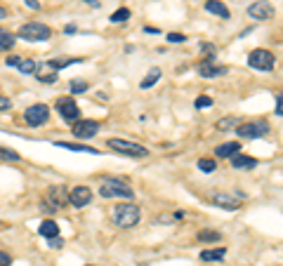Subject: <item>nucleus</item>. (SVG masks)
I'll return each mask as SVG.
<instances>
[{
	"instance_id": "f257e3e1",
	"label": "nucleus",
	"mask_w": 283,
	"mask_h": 266,
	"mask_svg": "<svg viewBox=\"0 0 283 266\" xmlns=\"http://www.w3.org/2000/svg\"><path fill=\"white\" fill-rule=\"evenodd\" d=\"M111 217H113V224L120 226V229H132L140 222V207L132 205V202H120L111 210Z\"/></svg>"
},
{
	"instance_id": "f03ea898",
	"label": "nucleus",
	"mask_w": 283,
	"mask_h": 266,
	"mask_svg": "<svg viewBox=\"0 0 283 266\" xmlns=\"http://www.w3.org/2000/svg\"><path fill=\"white\" fill-rule=\"evenodd\" d=\"M17 35H19L22 40H29V43H43V40H50V38H52V29H50L47 24L29 22L17 31Z\"/></svg>"
},
{
	"instance_id": "7ed1b4c3",
	"label": "nucleus",
	"mask_w": 283,
	"mask_h": 266,
	"mask_svg": "<svg viewBox=\"0 0 283 266\" xmlns=\"http://www.w3.org/2000/svg\"><path fill=\"white\" fill-rule=\"evenodd\" d=\"M99 193H102V198H125V200H130L135 196V191L120 179H104L99 186Z\"/></svg>"
},
{
	"instance_id": "20e7f679",
	"label": "nucleus",
	"mask_w": 283,
	"mask_h": 266,
	"mask_svg": "<svg viewBox=\"0 0 283 266\" xmlns=\"http://www.w3.org/2000/svg\"><path fill=\"white\" fill-rule=\"evenodd\" d=\"M106 144H109V149L118 151L123 156H130V158H146V156H149V149H146V146H140V144L128 141V139H109Z\"/></svg>"
},
{
	"instance_id": "39448f33",
	"label": "nucleus",
	"mask_w": 283,
	"mask_h": 266,
	"mask_svg": "<svg viewBox=\"0 0 283 266\" xmlns=\"http://www.w3.org/2000/svg\"><path fill=\"white\" fill-rule=\"evenodd\" d=\"M248 66L255 71H272L276 66V57L269 50H252L250 57H248Z\"/></svg>"
},
{
	"instance_id": "423d86ee",
	"label": "nucleus",
	"mask_w": 283,
	"mask_h": 266,
	"mask_svg": "<svg viewBox=\"0 0 283 266\" xmlns=\"http://www.w3.org/2000/svg\"><path fill=\"white\" fill-rule=\"evenodd\" d=\"M47 118H50V106L47 104H33L24 111V120L31 125V128H40L47 123Z\"/></svg>"
},
{
	"instance_id": "0eeeda50",
	"label": "nucleus",
	"mask_w": 283,
	"mask_h": 266,
	"mask_svg": "<svg viewBox=\"0 0 283 266\" xmlns=\"http://www.w3.org/2000/svg\"><path fill=\"white\" fill-rule=\"evenodd\" d=\"M66 202H69L66 186H52V189L47 191V200L43 202V207H47V212H57V210L64 207Z\"/></svg>"
},
{
	"instance_id": "6e6552de",
	"label": "nucleus",
	"mask_w": 283,
	"mask_h": 266,
	"mask_svg": "<svg viewBox=\"0 0 283 266\" xmlns=\"http://www.w3.org/2000/svg\"><path fill=\"white\" fill-rule=\"evenodd\" d=\"M236 134L246 139H257V137H264L269 134V123L267 120H252V123H243L236 128Z\"/></svg>"
},
{
	"instance_id": "1a4fd4ad",
	"label": "nucleus",
	"mask_w": 283,
	"mask_h": 266,
	"mask_svg": "<svg viewBox=\"0 0 283 266\" xmlns=\"http://www.w3.org/2000/svg\"><path fill=\"white\" fill-rule=\"evenodd\" d=\"M248 14H250L255 22H267V19H274V10L272 2H267V0H257V2H252L250 7H248Z\"/></svg>"
},
{
	"instance_id": "9d476101",
	"label": "nucleus",
	"mask_w": 283,
	"mask_h": 266,
	"mask_svg": "<svg viewBox=\"0 0 283 266\" xmlns=\"http://www.w3.org/2000/svg\"><path fill=\"white\" fill-rule=\"evenodd\" d=\"M57 108H59V113H62V118H64L66 123H76L78 116H80V108H78V104L73 101V97H62L59 101H57Z\"/></svg>"
},
{
	"instance_id": "9b49d317",
	"label": "nucleus",
	"mask_w": 283,
	"mask_h": 266,
	"mask_svg": "<svg viewBox=\"0 0 283 266\" xmlns=\"http://www.w3.org/2000/svg\"><path fill=\"white\" fill-rule=\"evenodd\" d=\"M71 132H73L78 139H92V137H97L99 123L97 120H76V123L71 125Z\"/></svg>"
},
{
	"instance_id": "f8f14e48",
	"label": "nucleus",
	"mask_w": 283,
	"mask_h": 266,
	"mask_svg": "<svg viewBox=\"0 0 283 266\" xmlns=\"http://www.w3.org/2000/svg\"><path fill=\"white\" fill-rule=\"evenodd\" d=\"M229 73V68L227 66H217L215 64V59L210 57V59H203L201 64H198V75L201 78H219V75H227Z\"/></svg>"
},
{
	"instance_id": "ddd939ff",
	"label": "nucleus",
	"mask_w": 283,
	"mask_h": 266,
	"mask_svg": "<svg viewBox=\"0 0 283 266\" xmlns=\"http://www.w3.org/2000/svg\"><path fill=\"white\" fill-rule=\"evenodd\" d=\"M90 200H92V191L87 186H76V189L69 191V202L76 205V207H85Z\"/></svg>"
},
{
	"instance_id": "4468645a",
	"label": "nucleus",
	"mask_w": 283,
	"mask_h": 266,
	"mask_svg": "<svg viewBox=\"0 0 283 266\" xmlns=\"http://www.w3.org/2000/svg\"><path fill=\"white\" fill-rule=\"evenodd\" d=\"M212 202L217 205V207H222V210H229V212H234V210H239L241 207V200L236 198V196H231V193H215L212 196Z\"/></svg>"
},
{
	"instance_id": "2eb2a0df",
	"label": "nucleus",
	"mask_w": 283,
	"mask_h": 266,
	"mask_svg": "<svg viewBox=\"0 0 283 266\" xmlns=\"http://www.w3.org/2000/svg\"><path fill=\"white\" fill-rule=\"evenodd\" d=\"M35 78L40 80V83H47V85H52V83H57V71L50 66V62L47 64H35Z\"/></svg>"
},
{
	"instance_id": "dca6fc26",
	"label": "nucleus",
	"mask_w": 283,
	"mask_h": 266,
	"mask_svg": "<svg viewBox=\"0 0 283 266\" xmlns=\"http://www.w3.org/2000/svg\"><path fill=\"white\" fill-rule=\"evenodd\" d=\"M231 167L234 170H252V167H257V160L250 158V156H243V153H236V156H231Z\"/></svg>"
},
{
	"instance_id": "f3484780",
	"label": "nucleus",
	"mask_w": 283,
	"mask_h": 266,
	"mask_svg": "<svg viewBox=\"0 0 283 266\" xmlns=\"http://www.w3.org/2000/svg\"><path fill=\"white\" fill-rule=\"evenodd\" d=\"M59 149H69V151H78V153H92V156H99L97 149L87 146V144H76V141H57Z\"/></svg>"
},
{
	"instance_id": "a211bd4d",
	"label": "nucleus",
	"mask_w": 283,
	"mask_h": 266,
	"mask_svg": "<svg viewBox=\"0 0 283 266\" xmlns=\"http://www.w3.org/2000/svg\"><path fill=\"white\" fill-rule=\"evenodd\" d=\"M215 153H217V158H231V156L241 153V144H239V141H227V144H219Z\"/></svg>"
},
{
	"instance_id": "6ab92c4d",
	"label": "nucleus",
	"mask_w": 283,
	"mask_h": 266,
	"mask_svg": "<svg viewBox=\"0 0 283 266\" xmlns=\"http://www.w3.org/2000/svg\"><path fill=\"white\" fill-rule=\"evenodd\" d=\"M206 10L210 12V14H217V17H222V19H229V17H231V14H229V7L224 5V2H219V0H208Z\"/></svg>"
},
{
	"instance_id": "aec40b11",
	"label": "nucleus",
	"mask_w": 283,
	"mask_h": 266,
	"mask_svg": "<svg viewBox=\"0 0 283 266\" xmlns=\"http://www.w3.org/2000/svg\"><path fill=\"white\" fill-rule=\"evenodd\" d=\"M163 78V73H161V68L158 66H153V68H149V73L144 75V80H142L140 85H142V90H149V87H153L158 80Z\"/></svg>"
},
{
	"instance_id": "412c9836",
	"label": "nucleus",
	"mask_w": 283,
	"mask_h": 266,
	"mask_svg": "<svg viewBox=\"0 0 283 266\" xmlns=\"http://www.w3.org/2000/svg\"><path fill=\"white\" fill-rule=\"evenodd\" d=\"M38 233L43 235V238H57V235H59V226H57V222H52V219H45V222L40 224V229H38Z\"/></svg>"
},
{
	"instance_id": "4be33fe9",
	"label": "nucleus",
	"mask_w": 283,
	"mask_h": 266,
	"mask_svg": "<svg viewBox=\"0 0 283 266\" xmlns=\"http://www.w3.org/2000/svg\"><path fill=\"white\" fill-rule=\"evenodd\" d=\"M224 255H227L224 247H215V250H203V252H201V259H203V262H219V259H224Z\"/></svg>"
},
{
	"instance_id": "5701e85b",
	"label": "nucleus",
	"mask_w": 283,
	"mask_h": 266,
	"mask_svg": "<svg viewBox=\"0 0 283 266\" xmlns=\"http://www.w3.org/2000/svg\"><path fill=\"white\" fill-rule=\"evenodd\" d=\"M83 59H78V57H59V59H52L50 62V66L55 68V71H59V68H64V66H71V64H80Z\"/></svg>"
},
{
	"instance_id": "b1692460",
	"label": "nucleus",
	"mask_w": 283,
	"mask_h": 266,
	"mask_svg": "<svg viewBox=\"0 0 283 266\" xmlns=\"http://www.w3.org/2000/svg\"><path fill=\"white\" fill-rule=\"evenodd\" d=\"M196 238L201 240V243H217L219 238H222V233L215 231V229H208V231H198Z\"/></svg>"
},
{
	"instance_id": "393cba45",
	"label": "nucleus",
	"mask_w": 283,
	"mask_h": 266,
	"mask_svg": "<svg viewBox=\"0 0 283 266\" xmlns=\"http://www.w3.org/2000/svg\"><path fill=\"white\" fill-rule=\"evenodd\" d=\"M130 19V10H125V7H120V10H116L113 14L109 17V22L111 24H125Z\"/></svg>"
},
{
	"instance_id": "a878e982",
	"label": "nucleus",
	"mask_w": 283,
	"mask_h": 266,
	"mask_svg": "<svg viewBox=\"0 0 283 266\" xmlns=\"http://www.w3.org/2000/svg\"><path fill=\"white\" fill-rule=\"evenodd\" d=\"M12 45H14V35H12L10 31H2V29H0V52H2V50H10Z\"/></svg>"
},
{
	"instance_id": "bb28decb",
	"label": "nucleus",
	"mask_w": 283,
	"mask_h": 266,
	"mask_svg": "<svg viewBox=\"0 0 283 266\" xmlns=\"http://www.w3.org/2000/svg\"><path fill=\"white\" fill-rule=\"evenodd\" d=\"M236 130L239 128V118L236 116H229V118H222V120H219L217 123V130H222V132H224V130Z\"/></svg>"
},
{
	"instance_id": "cd10ccee",
	"label": "nucleus",
	"mask_w": 283,
	"mask_h": 266,
	"mask_svg": "<svg viewBox=\"0 0 283 266\" xmlns=\"http://www.w3.org/2000/svg\"><path fill=\"white\" fill-rule=\"evenodd\" d=\"M198 170L201 172H215L217 170V163L212 158H201L198 160Z\"/></svg>"
},
{
	"instance_id": "c85d7f7f",
	"label": "nucleus",
	"mask_w": 283,
	"mask_h": 266,
	"mask_svg": "<svg viewBox=\"0 0 283 266\" xmlns=\"http://www.w3.org/2000/svg\"><path fill=\"white\" fill-rule=\"evenodd\" d=\"M17 68H19V71H22V73H33V71H35V62H33V59H19V64H17Z\"/></svg>"
},
{
	"instance_id": "c756f323",
	"label": "nucleus",
	"mask_w": 283,
	"mask_h": 266,
	"mask_svg": "<svg viewBox=\"0 0 283 266\" xmlns=\"http://www.w3.org/2000/svg\"><path fill=\"white\" fill-rule=\"evenodd\" d=\"M87 83L85 80H71V85H69V90H71V95H80V92H87Z\"/></svg>"
},
{
	"instance_id": "7c9ffc66",
	"label": "nucleus",
	"mask_w": 283,
	"mask_h": 266,
	"mask_svg": "<svg viewBox=\"0 0 283 266\" xmlns=\"http://www.w3.org/2000/svg\"><path fill=\"white\" fill-rule=\"evenodd\" d=\"M22 156L14 149H7V146H0V160H19Z\"/></svg>"
},
{
	"instance_id": "2f4dec72",
	"label": "nucleus",
	"mask_w": 283,
	"mask_h": 266,
	"mask_svg": "<svg viewBox=\"0 0 283 266\" xmlns=\"http://www.w3.org/2000/svg\"><path fill=\"white\" fill-rule=\"evenodd\" d=\"M208 106H212V99H210V97H198L196 99V108H208Z\"/></svg>"
},
{
	"instance_id": "473e14b6",
	"label": "nucleus",
	"mask_w": 283,
	"mask_h": 266,
	"mask_svg": "<svg viewBox=\"0 0 283 266\" xmlns=\"http://www.w3.org/2000/svg\"><path fill=\"white\" fill-rule=\"evenodd\" d=\"M10 108H12V101H10V97L0 95V111H10Z\"/></svg>"
},
{
	"instance_id": "72a5a7b5",
	"label": "nucleus",
	"mask_w": 283,
	"mask_h": 266,
	"mask_svg": "<svg viewBox=\"0 0 283 266\" xmlns=\"http://www.w3.org/2000/svg\"><path fill=\"white\" fill-rule=\"evenodd\" d=\"M168 40L177 45V43H184L186 38H184V35H182V33H168Z\"/></svg>"
},
{
	"instance_id": "f704fd0d",
	"label": "nucleus",
	"mask_w": 283,
	"mask_h": 266,
	"mask_svg": "<svg viewBox=\"0 0 283 266\" xmlns=\"http://www.w3.org/2000/svg\"><path fill=\"white\" fill-rule=\"evenodd\" d=\"M276 116H283V95H276Z\"/></svg>"
},
{
	"instance_id": "c9c22d12",
	"label": "nucleus",
	"mask_w": 283,
	"mask_h": 266,
	"mask_svg": "<svg viewBox=\"0 0 283 266\" xmlns=\"http://www.w3.org/2000/svg\"><path fill=\"white\" fill-rule=\"evenodd\" d=\"M12 264V257L7 252H0V266H10Z\"/></svg>"
},
{
	"instance_id": "e433bc0d",
	"label": "nucleus",
	"mask_w": 283,
	"mask_h": 266,
	"mask_svg": "<svg viewBox=\"0 0 283 266\" xmlns=\"http://www.w3.org/2000/svg\"><path fill=\"white\" fill-rule=\"evenodd\" d=\"M19 59H22V57H17V54H10V57L5 59V64H7V66H17V64H19Z\"/></svg>"
},
{
	"instance_id": "4c0bfd02",
	"label": "nucleus",
	"mask_w": 283,
	"mask_h": 266,
	"mask_svg": "<svg viewBox=\"0 0 283 266\" xmlns=\"http://www.w3.org/2000/svg\"><path fill=\"white\" fill-rule=\"evenodd\" d=\"M47 245H50V247H62V240H59V235H57V238H47Z\"/></svg>"
},
{
	"instance_id": "58836bf2",
	"label": "nucleus",
	"mask_w": 283,
	"mask_h": 266,
	"mask_svg": "<svg viewBox=\"0 0 283 266\" xmlns=\"http://www.w3.org/2000/svg\"><path fill=\"white\" fill-rule=\"evenodd\" d=\"M26 2V7H31V10H40V2L38 0H24Z\"/></svg>"
},
{
	"instance_id": "ea45409f",
	"label": "nucleus",
	"mask_w": 283,
	"mask_h": 266,
	"mask_svg": "<svg viewBox=\"0 0 283 266\" xmlns=\"http://www.w3.org/2000/svg\"><path fill=\"white\" fill-rule=\"evenodd\" d=\"M201 50H203V52H206V54H212V52H215V45L206 43V45H201Z\"/></svg>"
},
{
	"instance_id": "a19ab883",
	"label": "nucleus",
	"mask_w": 283,
	"mask_h": 266,
	"mask_svg": "<svg viewBox=\"0 0 283 266\" xmlns=\"http://www.w3.org/2000/svg\"><path fill=\"white\" fill-rule=\"evenodd\" d=\"M5 17H7V10H5V7H0V22H2Z\"/></svg>"
},
{
	"instance_id": "79ce46f5",
	"label": "nucleus",
	"mask_w": 283,
	"mask_h": 266,
	"mask_svg": "<svg viewBox=\"0 0 283 266\" xmlns=\"http://www.w3.org/2000/svg\"><path fill=\"white\" fill-rule=\"evenodd\" d=\"M83 2H90V5H97V0H83Z\"/></svg>"
},
{
	"instance_id": "37998d69",
	"label": "nucleus",
	"mask_w": 283,
	"mask_h": 266,
	"mask_svg": "<svg viewBox=\"0 0 283 266\" xmlns=\"http://www.w3.org/2000/svg\"><path fill=\"white\" fill-rule=\"evenodd\" d=\"M2 229H7V224L5 222H0V231H2Z\"/></svg>"
},
{
	"instance_id": "c03bdc74",
	"label": "nucleus",
	"mask_w": 283,
	"mask_h": 266,
	"mask_svg": "<svg viewBox=\"0 0 283 266\" xmlns=\"http://www.w3.org/2000/svg\"><path fill=\"white\" fill-rule=\"evenodd\" d=\"M87 266H92V264H87Z\"/></svg>"
}]
</instances>
